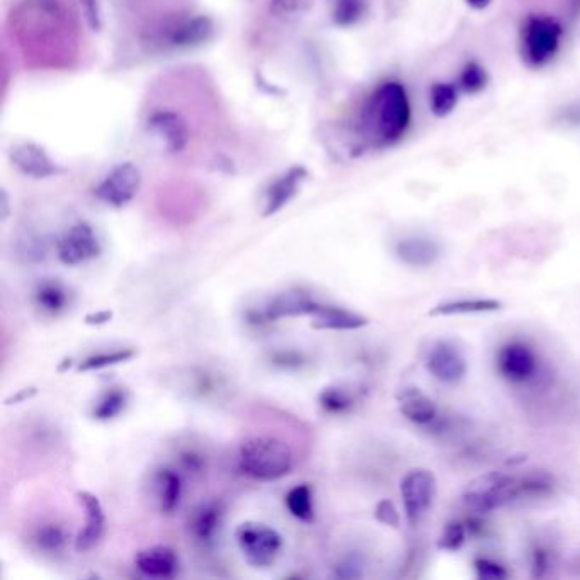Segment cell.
<instances>
[{
  "label": "cell",
  "instance_id": "cell-1",
  "mask_svg": "<svg viewBox=\"0 0 580 580\" xmlns=\"http://www.w3.org/2000/svg\"><path fill=\"white\" fill-rule=\"evenodd\" d=\"M412 125L409 92L400 80H385L371 92L361 114L364 137L373 147H392Z\"/></svg>",
  "mask_w": 580,
  "mask_h": 580
},
{
  "label": "cell",
  "instance_id": "cell-2",
  "mask_svg": "<svg viewBox=\"0 0 580 580\" xmlns=\"http://www.w3.org/2000/svg\"><path fill=\"white\" fill-rule=\"evenodd\" d=\"M295 456L290 446L271 436L245 439L239 450L240 472L259 482H274L293 470Z\"/></svg>",
  "mask_w": 580,
  "mask_h": 580
},
{
  "label": "cell",
  "instance_id": "cell-3",
  "mask_svg": "<svg viewBox=\"0 0 580 580\" xmlns=\"http://www.w3.org/2000/svg\"><path fill=\"white\" fill-rule=\"evenodd\" d=\"M563 26L548 14H528L519 29V55L529 69H545L562 48Z\"/></svg>",
  "mask_w": 580,
  "mask_h": 580
},
{
  "label": "cell",
  "instance_id": "cell-4",
  "mask_svg": "<svg viewBox=\"0 0 580 580\" xmlns=\"http://www.w3.org/2000/svg\"><path fill=\"white\" fill-rule=\"evenodd\" d=\"M518 485V478L507 473H485L468 485L463 494V504L475 514H487L518 501Z\"/></svg>",
  "mask_w": 580,
  "mask_h": 580
},
{
  "label": "cell",
  "instance_id": "cell-5",
  "mask_svg": "<svg viewBox=\"0 0 580 580\" xmlns=\"http://www.w3.org/2000/svg\"><path fill=\"white\" fill-rule=\"evenodd\" d=\"M237 545L245 562L254 569H268L283 550V536L269 524L247 521L235 531Z\"/></svg>",
  "mask_w": 580,
  "mask_h": 580
},
{
  "label": "cell",
  "instance_id": "cell-6",
  "mask_svg": "<svg viewBox=\"0 0 580 580\" xmlns=\"http://www.w3.org/2000/svg\"><path fill=\"white\" fill-rule=\"evenodd\" d=\"M436 492H438V482L433 472L417 468L405 475L400 484V494L404 501L405 516L412 528L419 526L422 519L426 518L427 512L431 511Z\"/></svg>",
  "mask_w": 580,
  "mask_h": 580
},
{
  "label": "cell",
  "instance_id": "cell-7",
  "mask_svg": "<svg viewBox=\"0 0 580 580\" xmlns=\"http://www.w3.org/2000/svg\"><path fill=\"white\" fill-rule=\"evenodd\" d=\"M142 186V174L131 162L118 164L94 188V196L104 205L123 208L128 205Z\"/></svg>",
  "mask_w": 580,
  "mask_h": 580
},
{
  "label": "cell",
  "instance_id": "cell-8",
  "mask_svg": "<svg viewBox=\"0 0 580 580\" xmlns=\"http://www.w3.org/2000/svg\"><path fill=\"white\" fill-rule=\"evenodd\" d=\"M103 245L96 230L87 222H77L57 240L58 261L65 266H80L101 256Z\"/></svg>",
  "mask_w": 580,
  "mask_h": 580
},
{
  "label": "cell",
  "instance_id": "cell-9",
  "mask_svg": "<svg viewBox=\"0 0 580 580\" xmlns=\"http://www.w3.org/2000/svg\"><path fill=\"white\" fill-rule=\"evenodd\" d=\"M147 128L162 140L169 154H181L191 142L188 121L174 109H155L148 116Z\"/></svg>",
  "mask_w": 580,
  "mask_h": 580
},
{
  "label": "cell",
  "instance_id": "cell-10",
  "mask_svg": "<svg viewBox=\"0 0 580 580\" xmlns=\"http://www.w3.org/2000/svg\"><path fill=\"white\" fill-rule=\"evenodd\" d=\"M497 370L507 381L523 385L535 380L540 363L531 347L523 342H509L497 354Z\"/></svg>",
  "mask_w": 580,
  "mask_h": 580
},
{
  "label": "cell",
  "instance_id": "cell-11",
  "mask_svg": "<svg viewBox=\"0 0 580 580\" xmlns=\"http://www.w3.org/2000/svg\"><path fill=\"white\" fill-rule=\"evenodd\" d=\"M225 519V504L220 499H208L194 507L188 516V535L196 545L210 548L215 545Z\"/></svg>",
  "mask_w": 580,
  "mask_h": 580
},
{
  "label": "cell",
  "instance_id": "cell-12",
  "mask_svg": "<svg viewBox=\"0 0 580 580\" xmlns=\"http://www.w3.org/2000/svg\"><path fill=\"white\" fill-rule=\"evenodd\" d=\"M215 33V26L208 16L198 14L194 18H182L171 21L160 31L162 45L169 48H193L210 40Z\"/></svg>",
  "mask_w": 580,
  "mask_h": 580
},
{
  "label": "cell",
  "instance_id": "cell-13",
  "mask_svg": "<svg viewBox=\"0 0 580 580\" xmlns=\"http://www.w3.org/2000/svg\"><path fill=\"white\" fill-rule=\"evenodd\" d=\"M427 370L444 385H458L467 376V359L451 341H439L427 354Z\"/></svg>",
  "mask_w": 580,
  "mask_h": 580
},
{
  "label": "cell",
  "instance_id": "cell-14",
  "mask_svg": "<svg viewBox=\"0 0 580 580\" xmlns=\"http://www.w3.org/2000/svg\"><path fill=\"white\" fill-rule=\"evenodd\" d=\"M182 490H184L182 472H179L177 468L159 467L150 473L148 494L162 514L169 516L179 509Z\"/></svg>",
  "mask_w": 580,
  "mask_h": 580
},
{
  "label": "cell",
  "instance_id": "cell-15",
  "mask_svg": "<svg viewBox=\"0 0 580 580\" xmlns=\"http://www.w3.org/2000/svg\"><path fill=\"white\" fill-rule=\"evenodd\" d=\"M77 501L84 507L86 512V524L75 538V550L79 553H86L92 550L101 541L106 529V516H104L103 504L96 495L80 490L77 492Z\"/></svg>",
  "mask_w": 580,
  "mask_h": 580
},
{
  "label": "cell",
  "instance_id": "cell-16",
  "mask_svg": "<svg viewBox=\"0 0 580 580\" xmlns=\"http://www.w3.org/2000/svg\"><path fill=\"white\" fill-rule=\"evenodd\" d=\"M179 555L172 546H148L135 557V567L150 579H172L179 572Z\"/></svg>",
  "mask_w": 580,
  "mask_h": 580
},
{
  "label": "cell",
  "instance_id": "cell-17",
  "mask_svg": "<svg viewBox=\"0 0 580 580\" xmlns=\"http://www.w3.org/2000/svg\"><path fill=\"white\" fill-rule=\"evenodd\" d=\"M308 172L303 165H293L291 169L279 176L266 191V203H264V217H273L278 211L290 205L295 198L303 182L307 179Z\"/></svg>",
  "mask_w": 580,
  "mask_h": 580
},
{
  "label": "cell",
  "instance_id": "cell-18",
  "mask_svg": "<svg viewBox=\"0 0 580 580\" xmlns=\"http://www.w3.org/2000/svg\"><path fill=\"white\" fill-rule=\"evenodd\" d=\"M11 160L24 176L33 177V179H48L62 172L60 165L55 164L50 159V155L35 143L16 145L11 150Z\"/></svg>",
  "mask_w": 580,
  "mask_h": 580
},
{
  "label": "cell",
  "instance_id": "cell-19",
  "mask_svg": "<svg viewBox=\"0 0 580 580\" xmlns=\"http://www.w3.org/2000/svg\"><path fill=\"white\" fill-rule=\"evenodd\" d=\"M395 256L410 268H431L441 257V245L426 237H407L395 245Z\"/></svg>",
  "mask_w": 580,
  "mask_h": 580
},
{
  "label": "cell",
  "instance_id": "cell-20",
  "mask_svg": "<svg viewBox=\"0 0 580 580\" xmlns=\"http://www.w3.org/2000/svg\"><path fill=\"white\" fill-rule=\"evenodd\" d=\"M397 402L402 416L416 426H431L438 419V407L417 387L402 388Z\"/></svg>",
  "mask_w": 580,
  "mask_h": 580
},
{
  "label": "cell",
  "instance_id": "cell-21",
  "mask_svg": "<svg viewBox=\"0 0 580 580\" xmlns=\"http://www.w3.org/2000/svg\"><path fill=\"white\" fill-rule=\"evenodd\" d=\"M312 319L313 329L319 330H358L370 324V320L359 313L322 302L315 308Z\"/></svg>",
  "mask_w": 580,
  "mask_h": 580
},
{
  "label": "cell",
  "instance_id": "cell-22",
  "mask_svg": "<svg viewBox=\"0 0 580 580\" xmlns=\"http://www.w3.org/2000/svg\"><path fill=\"white\" fill-rule=\"evenodd\" d=\"M33 302L46 317H58L70 307L72 295L60 279H41L33 291Z\"/></svg>",
  "mask_w": 580,
  "mask_h": 580
},
{
  "label": "cell",
  "instance_id": "cell-23",
  "mask_svg": "<svg viewBox=\"0 0 580 580\" xmlns=\"http://www.w3.org/2000/svg\"><path fill=\"white\" fill-rule=\"evenodd\" d=\"M128 404H130V392L121 385H113L99 393V397L92 405V419L99 422L113 421L125 412Z\"/></svg>",
  "mask_w": 580,
  "mask_h": 580
},
{
  "label": "cell",
  "instance_id": "cell-24",
  "mask_svg": "<svg viewBox=\"0 0 580 580\" xmlns=\"http://www.w3.org/2000/svg\"><path fill=\"white\" fill-rule=\"evenodd\" d=\"M359 392L347 385H329L319 395L320 409L329 416H344L358 404Z\"/></svg>",
  "mask_w": 580,
  "mask_h": 580
},
{
  "label": "cell",
  "instance_id": "cell-25",
  "mask_svg": "<svg viewBox=\"0 0 580 580\" xmlns=\"http://www.w3.org/2000/svg\"><path fill=\"white\" fill-rule=\"evenodd\" d=\"M502 303L492 298H463V300H450L436 305L429 310L431 317H448V315H473V313L499 312Z\"/></svg>",
  "mask_w": 580,
  "mask_h": 580
},
{
  "label": "cell",
  "instance_id": "cell-26",
  "mask_svg": "<svg viewBox=\"0 0 580 580\" xmlns=\"http://www.w3.org/2000/svg\"><path fill=\"white\" fill-rule=\"evenodd\" d=\"M36 550L46 557H58L67 550L69 546V531L63 528L62 524H43L36 529L33 536Z\"/></svg>",
  "mask_w": 580,
  "mask_h": 580
},
{
  "label": "cell",
  "instance_id": "cell-27",
  "mask_svg": "<svg viewBox=\"0 0 580 580\" xmlns=\"http://www.w3.org/2000/svg\"><path fill=\"white\" fill-rule=\"evenodd\" d=\"M285 506L293 518L302 523L315 521V502L313 490L308 484L296 485L286 494Z\"/></svg>",
  "mask_w": 580,
  "mask_h": 580
},
{
  "label": "cell",
  "instance_id": "cell-28",
  "mask_svg": "<svg viewBox=\"0 0 580 580\" xmlns=\"http://www.w3.org/2000/svg\"><path fill=\"white\" fill-rule=\"evenodd\" d=\"M458 104V87L451 82H434L429 89V109L436 118H446Z\"/></svg>",
  "mask_w": 580,
  "mask_h": 580
},
{
  "label": "cell",
  "instance_id": "cell-29",
  "mask_svg": "<svg viewBox=\"0 0 580 580\" xmlns=\"http://www.w3.org/2000/svg\"><path fill=\"white\" fill-rule=\"evenodd\" d=\"M186 378H188V383L184 388L194 399H211L222 390V378L210 371L196 368V370H191Z\"/></svg>",
  "mask_w": 580,
  "mask_h": 580
},
{
  "label": "cell",
  "instance_id": "cell-30",
  "mask_svg": "<svg viewBox=\"0 0 580 580\" xmlns=\"http://www.w3.org/2000/svg\"><path fill=\"white\" fill-rule=\"evenodd\" d=\"M489 84V74L485 70L484 65L470 60V62L463 65L460 75H458V87L461 91L467 94H480L485 91V87Z\"/></svg>",
  "mask_w": 580,
  "mask_h": 580
},
{
  "label": "cell",
  "instance_id": "cell-31",
  "mask_svg": "<svg viewBox=\"0 0 580 580\" xmlns=\"http://www.w3.org/2000/svg\"><path fill=\"white\" fill-rule=\"evenodd\" d=\"M137 356V349L133 347H126V349H118V351H106V353H96L89 356V358L84 359L82 363L79 364V371H96L103 370V368H108V366H114V364L126 363L130 359Z\"/></svg>",
  "mask_w": 580,
  "mask_h": 580
},
{
  "label": "cell",
  "instance_id": "cell-32",
  "mask_svg": "<svg viewBox=\"0 0 580 580\" xmlns=\"http://www.w3.org/2000/svg\"><path fill=\"white\" fill-rule=\"evenodd\" d=\"M518 499H538L552 494L553 478L545 472L529 473L518 478Z\"/></svg>",
  "mask_w": 580,
  "mask_h": 580
},
{
  "label": "cell",
  "instance_id": "cell-33",
  "mask_svg": "<svg viewBox=\"0 0 580 580\" xmlns=\"http://www.w3.org/2000/svg\"><path fill=\"white\" fill-rule=\"evenodd\" d=\"M366 14V0H336L332 18L341 28H349L358 24Z\"/></svg>",
  "mask_w": 580,
  "mask_h": 580
},
{
  "label": "cell",
  "instance_id": "cell-34",
  "mask_svg": "<svg viewBox=\"0 0 580 580\" xmlns=\"http://www.w3.org/2000/svg\"><path fill=\"white\" fill-rule=\"evenodd\" d=\"M268 363L276 370L300 371L310 363V359L303 351L283 347V349H276L268 354Z\"/></svg>",
  "mask_w": 580,
  "mask_h": 580
},
{
  "label": "cell",
  "instance_id": "cell-35",
  "mask_svg": "<svg viewBox=\"0 0 580 580\" xmlns=\"http://www.w3.org/2000/svg\"><path fill=\"white\" fill-rule=\"evenodd\" d=\"M313 7V0H269V14L281 21L302 18Z\"/></svg>",
  "mask_w": 580,
  "mask_h": 580
},
{
  "label": "cell",
  "instance_id": "cell-36",
  "mask_svg": "<svg viewBox=\"0 0 580 580\" xmlns=\"http://www.w3.org/2000/svg\"><path fill=\"white\" fill-rule=\"evenodd\" d=\"M468 531L465 524L460 521H451L446 524L443 533L439 536L438 548L444 552H458L467 541Z\"/></svg>",
  "mask_w": 580,
  "mask_h": 580
},
{
  "label": "cell",
  "instance_id": "cell-37",
  "mask_svg": "<svg viewBox=\"0 0 580 580\" xmlns=\"http://www.w3.org/2000/svg\"><path fill=\"white\" fill-rule=\"evenodd\" d=\"M473 567L480 580H504L507 577L506 569L501 563L489 560V558H475Z\"/></svg>",
  "mask_w": 580,
  "mask_h": 580
},
{
  "label": "cell",
  "instance_id": "cell-38",
  "mask_svg": "<svg viewBox=\"0 0 580 580\" xmlns=\"http://www.w3.org/2000/svg\"><path fill=\"white\" fill-rule=\"evenodd\" d=\"M375 518L376 521H380L381 524H387L390 528H399L400 526L399 511H397V507L390 499H383V501L378 502V506L375 509Z\"/></svg>",
  "mask_w": 580,
  "mask_h": 580
},
{
  "label": "cell",
  "instance_id": "cell-39",
  "mask_svg": "<svg viewBox=\"0 0 580 580\" xmlns=\"http://www.w3.org/2000/svg\"><path fill=\"white\" fill-rule=\"evenodd\" d=\"M336 577L339 579H359L363 577V562L358 557L342 558L341 562L337 563Z\"/></svg>",
  "mask_w": 580,
  "mask_h": 580
},
{
  "label": "cell",
  "instance_id": "cell-40",
  "mask_svg": "<svg viewBox=\"0 0 580 580\" xmlns=\"http://www.w3.org/2000/svg\"><path fill=\"white\" fill-rule=\"evenodd\" d=\"M177 460H179V467L184 473H201L205 468V458L198 451H181Z\"/></svg>",
  "mask_w": 580,
  "mask_h": 580
},
{
  "label": "cell",
  "instance_id": "cell-41",
  "mask_svg": "<svg viewBox=\"0 0 580 580\" xmlns=\"http://www.w3.org/2000/svg\"><path fill=\"white\" fill-rule=\"evenodd\" d=\"M562 121L565 123H569L572 126H579L580 125V103L570 104L567 108L563 109L562 113Z\"/></svg>",
  "mask_w": 580,
  "mask_h": 580
},
{
  "label": "cell",
  "instance_id": "cell-42",
  "mask_svg": "<svg viewBox=\"0 0 580 580\" xmlns=\"http://www.w3.org/2000/svg\"><path fill=\"white\" fill-rule=\"evenodd\" d=\"M111 319H113V312L111 310H101V312L89 313L86 317V324L104 325L108 324Z\"/></svg>",
  "mask_w": 580,
  "mask_h": 580
},
{
  "label": "cell",
  "instance_id": "cell-43",
  "mask_svg": "<svg viewBox=\"0 0 580 580\" xmlns=\"http://www.w3.org/2000/svg\"><path fill=\"white\" fill-rule=\"evenodd\" d=\"M82 4L86 7V14L92 26H99V12H97L96 0H82Z\"/></svg>",
  "mask_w": 580,
  "mask_h": 580
},
{
  "label": "cell",
  "instance_id": "cell-44",
  "mask_svg": "<svg viewBox=\"0 0 580 580\" xmlns=\"http://www.w3.org/2000/svg\"><path fill=\"white\" fill-rule=\"evenodd\" d=\"M548 567V560H546V553L543 550H536L535 560H533V569L535 575H543V570Z\"/></svg>",
  "mask_w": 580,
  "mask_h": 580
},
{
  "label": "cell",
  "instance_id": "cell-45",
  "mask_svg": "<svg viewBox=\"0 0 580 580\" xmlns=\"http://www.w3.org/2000/svg\"><path fill=\"white\" fill-rule=\"evenodd\" d=\"M35 393L36 388H26V390H23V392H19L18 395H12L11 399L7 400V404H11V402H14V404H19L21 400L29 399V397H33Z\"/></svg>",
  "mask_w": 580,
  "mask_h": 580
},
{
  "label": "cell",
  "instance_id": "cell-46",
  "mask_svg": "<svg viewBox=\"0 0 580 580\" xmlns=\"http://www.w3.org/2000/svg\"><path fill=\"white\" fill-rule=\"evenodd\" d=\"M465 4L475 9V11H484L492 4V0H465Z\"/></svg>",
  "mask_w": 580,
  "mask_h": 580
}]
</instances>
